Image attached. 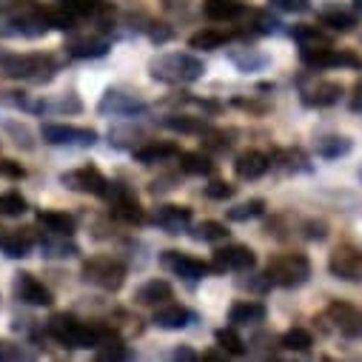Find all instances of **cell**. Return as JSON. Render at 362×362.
I'll use <instances>...</instances> for the list:
<instances>
[{"instance_id": "cell-45", "label": "cell", "mask_w": 362, "mask_h": 362, "mask_svg": "<svg viewBox=\"0 0 362 362\" xmlns=\"http://www.w3.org/2000/svg\"><path fill=\"white\" fill-rule=\"evenodd\" d=\"M356 177H359V180H362V165H359V168H356Z\"/></svg>"}, {"instance_id": "cell-17", "label": "cell", "mask_w": 362, "mask_h": 362, "mask_svg": "<svg viewBox=\"0 0 362 362\" xmlns=\"http://www.w3.org/2000/svg\"><path fill=\"white\" fill-rule=\"evenodd\" d=\"M154 226H160L165 234H180L192 226V209L189 206H160L154 214Z\"/></svg>"}, {"instance_id": "cell-39", "label": "cell", "mask_w": 362, "mask_h": 362, "mask_svg": "<svg viewBox=\"0 0 362 362\" xmlns=\"http://www.w3.org/2000/svg\"><path fill=\"white\" fill-rule=\"evenodd\" d=\"M234 192H237V186L226 183V180H214V183H209V186L203 189V194H206L209 200H231Z\"/></svg>"}, {"instance_id": "cell-29", "label": "cell", "mask_w": 362, "mask_h": 362, "mask_svg": "<svg viewBox=\"0 0 362 362\" xmlns=\"http://www.w3.org/2000/svg\"><path fill=\"white\" fill-rule=\"evenodd\" d=\"M320 23L328 26L331 32H351V29L356 26V18H354L351 12H345V9L331 6V9H322V12H320Z\"/></svg>"}, {"instance_id": "cell-14", "label": "cell", "mask_w": 362, "mask_h": 362, "mask_svg": "<svg viewBox=\"0 0 362 362\" xmlns=\"http://www.w3.org/2000/svg\"><path fill=\"white\" fill-rule=\"evenodd\" d=\"M328 317L334 320V325L354 339H362V311L348 305V303H331L328 305Z\"/></svg>"}, {"instance_id": "cell-23", "label": "cell", "mask_w": 362, "mask_h": 362, "mask_svg": "<svg viewBox=\"0 0 362 362\" xmlns=\"http://www.w3.org/2000/svg\"><path fill=\"white\" fill-rule=\"evenodd\" d=\"M37 223H40L49 234H66V237H71V234H74V226H77V220H74L71 214L54 211V209L37 211Z\"/></svg>"}, {"instance_id": "cell-42", "label": "cell", "mask_w": 362, "mask_h": 362, "mask_svg": "<svg viewBox=\"0 0 362 362\" xmlns=\"http://www.w3.org/2000/svg\"><path fill=\"white\" fill-rule=\"evenodd\" d=\"M0 171L9 174V177H23V168L18 163H12V160H0Z\"/></svg>"}, {"instance_id": "cell-25", "label": "cell", "mask_w": 362, "mask_h": 362, "mask_svg": "<svg viewBox=\"0 0 362 362\" xmlns=\"http://www.w3.org/2000/svg\"><path fill=\"white\" fill-rule=\"evenodd\" d=\"M168 157H180V148L174 143H146V146L134 148V160L143 165H154V163H163Z\"/></svg>"}, {"instance_id": "cell-13", "label": "cell", "mask_w": 362, "mask_h": 362, "mask_svg": "<svg viewBox=\"0 0 362 362\" xmlns=\"http://www.w3.org/2000/svg\"><path fill=\"white\" fill-rule=\"evenodd\" d=\"M148 106L143 103V100H137L134 95H123V92H117V88H109V92L103 95V100H100V112H112V115H117V117H134V115H143Z\"/></svg>"}, {"instance_id": "cell-18", "label": "cell", "mask_w": 362, "mask_h": 362, "mask_svg": "<svg viewBox=\"0 0 362 362\" xmlns=\"http://www.w3.org/2000/svg\"><path fill=\"white\" fill-rule=\"evenodd\" d=\"M268 165H271V157L262 154V151H257V148H251V151H243L234 160V174L240 180H259L268 171Z\"/></svg>"}, {"instance_id": "cell-7", "label": "cell", "mask_w": 362, "mask_h": 362, "mask_svg": "<svg viewBox=\"0 0 362 362\" xmlns=\"http://www.w3.org/2000/svg\"><path fill=\"white\" fill-rule=\"evenodd\" d=\"M106 200L112 206V214L129 226H140L146 220V211L140 206V200L134 197L132 189L120 186V183H109V192H106Z\"/></svg>"}, {"instance_id": "cell-46", "label": "cell", "mask_w": 362, "mask_h": 362, "mask_svg": "<svg viewBox=\"0 0 362 362\" xmlns=\"http://www.w3.org/2000/svg\"><path fill=\"white\" fill-rule=\"evenodd\" d=\"M354 4H356V6H359V9H362V0H354Z\"/></svg>"}, {"instance_id": "cell-32", "label": "cell", "mask_w": 362, "mask_h": 362, "mask_svg": "<svg viewBox=\"0 0 362 362\" xmlns=\"http://www.w3.org/2000/svg\"><path fill=\"white\" fill-rule=\"evenodd\" d=\"M163 126L171 132H183V134H203L206 132L203 117H189V115H168L163 120Z\"/></svg>"}, {"instance_id": "cell-15", "label": "cell", "mask_w": 362, "mask_h": 362, "mask_svg": "<svg viewBox=\"0 0 362 362\" xmlns=\"http://www.w3.org/2000/svg\"><path fill=\"white\" fill-rule=\"evenodd\" d=\"M339 98H342V83H334V80H320V83H314L311 88L303 92V103L311 106V109L337 106Z\"/></svg>"}, {"instance_id": "cell-12", "label": "cell", "mask_w": 362, "mask_h": 362, "mask_svg": "<svg viewBox=\"0 0 362 362\" xmlns=\"http://www.w3.org/2000/svg\"><path fill=\"white\" fill-rule=\"evenodd\" d=\"M15 294H18L21 303L37 305V308H46V305L54 303L52 291H49L35 274H29V271H21V274H15Z\"/></svg>"}, {"instance_id": "cell-21", "label": "cell", "mask_w": 362, "mask_h": 362, "mask_svg": "<svg viewBox=\"0 0 362 362\" xmlns=\"http://www.w3.org/2000/svg\"><path fill=\"white\" fill-rule=\"evenodd\" d=\"M171 297H174V288H171V283H165V280H148V283H143V286L137 288V294H134V300H137L140 305H148V308L165 305Z\"/></svg>"}, {"instance_id": "cell-31", "label": "cell", "mask_w": 362, "mask_h": 362, "mask_svg": "<svg viewBox=\"0 0 362 362\" xmlns=\"http://www.w3.org/2000/svg\"><path fill=\"white\" fill-rule=\"evenodd\" d=\"M291 37L300 43V49H303V46H325V43H331V35H328V32H322V29H317V26H308V23L294 26V29H291Z\"/></svg>"}, {"instance_id": "cell-3", "label": "cell", "mask_w": 362, "mask_h": 362, "mask_svg": "<svg viewBox=\"0 0 362 362\" xmlns=\"http://www.w3.org/2000/svg\"><path fill=\"white\" fill-rule=\"evenodd\" d=\"M0 71L15 80H49L57 71L52 54H4Z\"/></svg>"}, {"instance_id": "cell-8", "label": "cell", "mask_w": 362, "mask_h": 362, "mask_svg": "<svg viewBox=\"0 0 362 362\" xmlns=\"http://www.w3.org/2000/svg\"><path fill=\"white\" fill-rule=\"evenodd\" d=\"M43 143L49 146H95L98 132L86 126H66V123H46L40 129Z\"/></svg>"}, {"instance_id": "cell-44", "label": "cell", "mask_w": 362, "mask_h": 362, "mask_svg": "<svg viewBox=\"0 0 362 362\" xmlns=\"http://www.w3.org/2000/svg\"><path fill=\"white\" fill-rule=\"evenodd\" d=\"M174 359H197V354L192 348H177L174 351Z\"/></svg>"}, {"instance_id": "cell-19", "label": "cell", "mask_w": 362, "mask_h": 362, "mask_svg": "<svg viewBox=\"0 0 362 362\" xmlns=\"http://www.w3.org/2000/svg\"><path fill=\"white\" fill-rule=\"evenodd\" d=\"M194 322V311H189L186 305H163L154 311V325L163 331H180Z\"/></svg>"}, {"instance_id": "cell-28", "label": "cell", "mask_w": 362, "mask_h": 362, "mask_svg": "<svg viewBox=\"0 0 362 362\" xmlns=\"http://www.w3.org/2000/svg\"><path fill=\"white\" fill-rule=\"evenodd\" d=\"M231 40V32H223V29H203L197 35L189 37V46L192 49H200V52H214L220 46H226Z\"/></svg>"}, {"instance_id": "cell-4", "label": "cell", "mask_w": 362, "mask_h": 362, "mask_svg": "<svg viewBox=\"0 0 362 362\" xmlns=\"http://www.w3.org/2000/svg\"><path fill=\"white\" fill-rule=\"evenodd\" d=\"M83 280L92 283L103 291H120L123 283H126V265L120 259H112V257H92L83 262Z\"/></svg>"}, {"instance_id": "cell-27", "label": "cell", "mask_w": 362, "mask_h": 362, "mask_svg": "<svg viewBox=\"0 0 362 362\" xmlns=\"http://www.w3.org/2000/svg\"><path fill=\"white\" fill-rule=\"evenodd\" d=\"M180 171L192 174V177H209L214 171V163L203 151H183L180 154Z\"/></svg>"}, {"instance_id": "cell-37", "label": "cell", "mask_w": 362, "mask_h": 362, "mask_svg": "<svg viewBox=\"0 0 362 362\" xmlns=\"http://www.w3.org/2000/svg\"><path fill=\"white\" fill-rule=\"evenodd\" d=\"M228 237V228L226 223H217V220H206L194 228V240H203V243H220Z\"/></svg>"}, {"instance_id": "cell-40", "label": "cell", "mask_w": 362, "mask_h": 362, "mask_svg": "<svg viewBox=\"0 0 362 362\" xmlns=\"http://www.w3.org/2000/svg\"><path fill=\"white\" fill-rule=\"evenodd\" d=\"M268 4L274 9H280V12H294V15L311 9V0H268Z\"/></svg>"}, {"instance_id": "cell-24", "label": "cell", "mask_w": 362, "mask_h": 362, "mask_svg": "<svg viewBox=\"0 0 362 362\" xmlns=\"http://www.w3.org/2000/svg\"><path fill=\"white\" fill-rule=\"evenodd\" d=\"M60 6L74 18H103L112 12L109 0H60Z\"/></svg>"}, {"instance_id": "cell-9", "label": "cell", "mask_w": 362, "mask_h": 362, "mask_svg": "<svg viewBox=\"0 0 362 362\" xmlns=\"http://www.w3.org/2000/svg\"><path fill=\"white\" fill-rule=\"evenodd\" d=\"M328 271H331L337 280L362 283V248L339 245V248L328 257Z\"/></svg>"}, {"instance_id": "cell-2", "label": "cell", "mask_w": 362, "mask_h": 362, "mask_svg": "<svg viewBox=\"0 0 362 362\" xmlns=\"http://www.w3.org/2000/svg\"><path fill=\"white\" fill-rule=\"evenodd\" d=\"M265 283L277 288H300L311 277V259L305 254H280L265 265Z\"/></svg>"}, {"instance_id": "cell-34", "label": "cell", "mask_w": 362, "mask_h": 362, "mask_svg": "<svg viewBox=\"0 0 362 362\" xmlns=\"http://www.w3.org/2000/svg\"><path fill=\"white\" fill-rule=\"evenodd\" d=\"M262 211H265V200L254 197V200H248V203H240V206L228 209V220H231V223H248V220L259 217Z\"/></svg>"}, {"instance_id": "cell-26", "label": "cell", "mask_w": 362, "mask_h": 362, "mask_svg": "<svg viewBox=\"0 0 362 362\" xmlns=\"http://www.w3.org/2000/svg\"><path fill=\"white\" fill-rule=\"evenodd\" d=\"M203 12L209 21L226 23V21H237L243 15V6L237 0H203Z\"/></svg>"}, {"instance_id": "cell-33", "label": "cell", "mask_w": 362, "mask_h": 362, "mask_svg": "<svg viewBox=\"0 0 362 362\" xmlns=\"http://www.w3.org/2000/svg\"><path fill=\"white\" fill-rule=\"evenodd\" d=\"M214 339H217L220 351H226L228 356H243V354H245V342H243V337L234 331V325H231V328H220V331L214 334Z\"/></svg>"}, {"instance_id": "cell-35", "label": "cell", "mask_w": 362, "mask_h": 362, "mask_svg": "<svg viewBox=\"0 0 362 362\" xmlns=\"http://www.w3.org/2000/svg\"><path fill=\"white\" fill-rule=\"evenodd\" d=\"M26 209H29V203L21 192L0 194V217H21V214H26Z\"/></svg>"}, {"instance_id": "cell-36", "label": "cell", "mask_w": 362, "mask_h": 362, "mask_svg": "<svg viewBox=\"0 0 362 362\" xmlns=\"http://www.w3.org/2000/svg\"><path fill=\"white\" fill-rule=\"evenodd\" d=\"M280 345H283L286 351H311L314 337H311V331H305V328H291V331L283 334Z\"/></svg>"}, {"instance_id": "cell-6", "label": "cell", "mask_w": 362, "mask_h": 362, "mask_svg": "<svg viewBox=\"0 0 362 362\" xmlns=\"http://www.w3.org/2000/svg\"><path fill=\"white\" fill-rule=\"evenodd\" d=\"M60 183L71 192L95 194V197H106V192H109V180L98 165H80L74 171H66V174H60Z\"/></svg>"}, {"instance_id": "cell-22", "label": "cell", "mask_w": 362, "mask_h": 362, "mask_svg": "<svg viewBox=\"0 0 362 362\" xmlns=\"http://www.w3.org/2000/svg\"><path fill=\"white\" fill-rule=\"evenodd\" d=\"M265 314H268V311H265L262 303H257V300H240V303L231 305L228 322H231V325H257V322L265 320Z\"/></svg>"}, {"instance_id": "cell-30", "label": "cell", "mask_w": 362, "mask_h": 362, "mask_svg": "<svg viewBox=\"0 0 362 362\" xmlns=\"http://www.w3.org/2000/svg\"><path fill=\"white\" fill-rule=\"evenodd\" d=\"M351 146H354V143H351L348 137H342V134H328V137H320V140H317V154L325 157V160H337V157L348 154Z\"/></svg>"}, {"instance_id": "cell-16", "label": "cell", "mask_w": 362, "mask_h": 362, "mask_svg": "<svg viewBox=\"0 0 362 362\" xmlns=\"http://www.w3.org/2000/svg\"><path fill=\"white\" fill-rule=\"evenodd\" d=\"M63 49L71 57H103L109 52V40L103 35H71Z\"/></svg>"}, {"instance_id": "cell-10", "label": "cell", "mask_w": 362, "mask_h": 362, "mask_svg": "<svg viewBox=\"0 0 362 362\" xmlns=\"http://www.w3.org/2000/svg\"><path fill=\"white\" fill-rule=\"evenodd\" d=\"M160 262L171 271V274L183 277V280H192V283L203 280L206 274H211V271H214V265H209V262H203V259H197V257H192L186 251H163Z\"/></svg>"}, {"instance_id": "cell-20", "label": "cell", "mask_w": 362, "mask_h": 362, "mask_svg": "<svg viewBox=\"0 0 362 362\" xmlns=\"http://www.w3.org/2000/svg\"><path fill=\"white\" fill-rule=\"evenodd\" d=\"M32 245H35V237L26 228H12V231L0 234V251H4L6 257L21 259V257H26L32 251Z\"/></svg>"}, {"instance_id": "cell-43", "label": "cell", "mask_w": 362, "mask_h": 362, "mask_svg": "<svg viewBox=\"0 0 362 362\" xmlns=\"http://www.w3.org/2000/svg\"><path fill=\"white\" fill-rule=\"evenodd\" d=\"M351 109H354V112H362V80L356 83V92H354V100H351Z\"/></svg>"}, {"instance_id": "cell-1", "label": "cell", "mask_w": 362, "mask_h": 362, "mask_svg": "<svg viewBox=\"0 0 362 362\" xmlns=\"http://www.w3.org/2000/svg\"><path fill=\"white\" fill-rule=\"evenodd\" d=\"M148 74H151V80L171 83V86L194 83L206 74V63L200 57H194L192 52H168L148 63Z\"/></svg>"}, {"instance_id": "cell-11", "label": "cell", "mask_w": 362, "mask_h": 362, "mask_svg": "<svg viewBox=\"0 0 362 362\" xmlns=\"http://www.w3.org/2000/svg\"><path fill=\"white\" fill-rule=\"evenodd\" d=\"M214 271H251L257 265V254L248 248V245H226V248H217L214 251Z\"/></svg>"}, {"instance_id": "cell-38", "label": "cell", "mask_w": 362, "mask_h": 362, "mask_svg": "<svg viewBox=\"0 0 362 362\" xmlns=\"http://www.w3.org/2000/svg\"><path fill=\"white\" fill-rule=\"evenodd\" d=\"M43 251L46 257H74L77 245L66 243V234H52L49 240H43Z\"/></svg>"}, {"instance_id": "cell-5", "label": "cell", "mask_w": 362, "mask_h": 362, "mask_svg": "<svg viewBox=\"0 0 362 362\" xmlns=\"http://www.w3.org/2000/svg\"><path fill=\"white\" fill-rule=\"evenodd\" d=\"M300 57H303V63L311 66V69H334V66L359 69V66H362V60H359L354 52L334 49L331 43H325V46H303V49H300Z\"/></svg>"}, {"instance_id": "cell-41", "label": "cell", "mask_w": 362, "mask_h": 362, "mask_svg": "<svg viewBox=\"0 0 362 362\" xmlns=\"http://www.w3.org/2000/svg\"><path fill=\"white\" fill-rule=\"evenodd\" d=\"M21 356H23L21 345H15L9 339H0V359H21Z\"/></svg>"}]
</instances>
